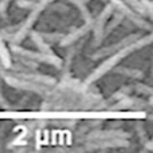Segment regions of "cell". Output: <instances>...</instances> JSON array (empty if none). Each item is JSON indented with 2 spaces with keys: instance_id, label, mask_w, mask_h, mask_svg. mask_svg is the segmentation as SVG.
<instances>
[]
</instances>
